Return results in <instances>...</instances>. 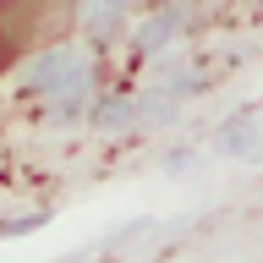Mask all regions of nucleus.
<instances>
[{"mask_svg": "<svg viewBox=\"0 0 263 263\" xmlns=\"http://www.w3.org/2000/svg\"><path fill=\"white\" fill-rule=\"evenodd\" d=\"M82 0H0V71L44 55L77 28Z\"/></svg>", "mask_w": 263, "mask_h": 263, "instance_id": "1", "label": "nucleus"}]
</instances>
